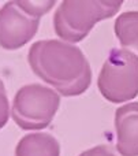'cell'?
Masks as SVG:
<instances>
[{
    "mask_svg": "<svg viewBox=\"0 0 138 156\" xmlns=\"http://www.w3.org/2000/svg\"><path fill=\"white\" fill-rule=\"evenodd\" d=\"M38 78L66 97L85 93L92 82V69L78 47L62 40L36 41L27 55Z\"/></svg>",
    "mask_w": 138,
    "mask_h": 156,
    "instance_id": "cell-1",
    "label": "cell"
},
{
    "mask_svg": "<svg viewBox=\"0 0 138 156\" xmlns=\"http://www.w3.org/2000/svg\"><path fill=\"white\" fill-rule=\"evenodd\" d=\"M122 4V0H64L53 15L55 33L66 43H79L97 22L114 16Z\"/></svg>",
    "mask_w": 138,
    "mask_h": 156,
    "instance_id": "cell-2",
    "label": "cell"
},
{
    "mask_svg": "<svg viewBox=\"0 0 138 156\" xmlns=\"http://www.w3.org/2000/svg\"><path fill=\"white\" fill-rule=\"evenodd\" d=\"M97 86L111 103L133 100L138 94V55L129 49H111L98 74Z\"/></svg>",
    "mask_w": 138,
    "mask_h": 156,
    "instance_id": "cell-3",
    "label": "cell"
},
{
    "mask_svg": "<svg viewBox=\"0 0 138 156\" xmlns=\"http://www.w3.org/2000/svg\"><path fill=\"white\" fill-rule=\"evenodd\" d=\"M60 94L41 83H29L14 96L11 116L23 130H40L47 127L56 115Z\"/></svg>",
    "mask_w": 138,
    "mask_h": 156,
    "instance_id": "cell-4",
    "label": "cell"
},
{
    "mask_svg": "<svg viewBox=\"0 0 138 156\" xmlns=\"http://www.w3.org/2000/svg\"><path fill=\"white\" fill-rule=\"evenodd\" d=\"M40 18L33 16L16 2H7L0 8V47L8 51L19 49L36 36Z\"/></svg>",
    "mask_w": 138,
    "mask_h": 156,
    "instance_id": "cell-5",
    "label": "cell"
},
{
    "mask_svg": "<svg viewBox=\"0 0 138 156\" xmlns=\"http://www.w3.org/2000/svg\"><path fill=\"white\" fill-rule=\"evenodd\" d=\"M115 129L116 149L120 156H138V101L118 108Z\"/></svg>",
    "mask_w": 138,
    "mask_h": 156,
    "instance_id": "cell-6",
    "label": "cell"
},
{
    "mask_svg": "<svg viewBox=\"0 0 138 156\" xmlns=\"http://www.w3.org/2000/svg\"><path fill=\"white\" fill-rule=\"evenodd\" d=\"M15 156H60V144L49 133H30L19 140Z\"/></svg>",
    "mask_w": 138,
    "mask_h": 156,
    "instance_id": "cell-7",
    "label": "cell"
},
{
    "mask_svg": "<svg viewBox=\"0 0 138 156\" xmlns=\"http://www.w3.org/2000/svg\"><path fill=\"white\" fill-rule=\"evenodd\" d=\"M114 30L123 48L138 49V11L120 14L115 21Z\"/></svg>",
    "mask_w": 138,
    "mask_h": 156,
    "instance_id": "cell-8",
    "label": "cell"
},
{
    "mask_svg": "<svg viewBox=\"0 0 138 156\" xmlns=\"http://www.w3.org/2000/svg\"><path fill=\"white\" fill-rule=\"evenodd\" d=\"M8 118H10V103H8L4 83L0 80V129L7 125Z\"/></svg>",
    "mask_w": 138,
    "mask_h": 156,
    "instance_id": "cell-9",
    "label": "cell"
},
{
    "mask_svg": "<svg viewBox=\"0 0 138 156\" xmlns=\"http://www.w3.org/2000/svg\"><path fill=\"white\" fill-rule=\"evenodd\" d=\"M79 156H118V155L108 145H97L95 148H90L88 151L82 152Z\"/></svg>",
    "mask_w": 138,
    "mask_h": 156,
    "instance_id": "cell-10",
    "label": "cell"
}]
</instances>
